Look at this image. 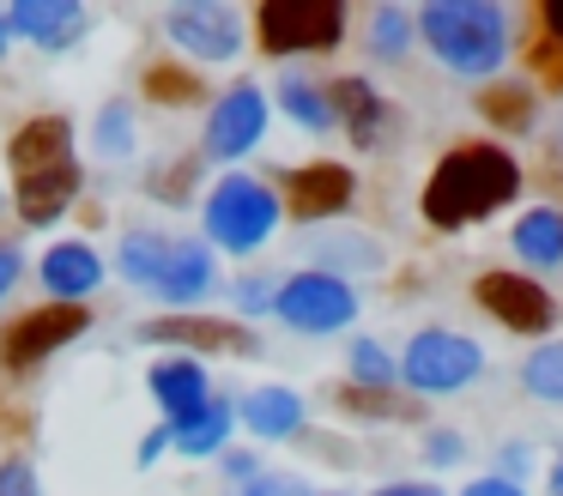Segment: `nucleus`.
Returning a JSON list of instances; mask_svg holds the SVG:
<instances>
[{
    "instance_id": "nucleus-4",
    "label": "nucleus",
    "mask_w": 563,
    "mask_h": 496,
    "mask_svg": "<svg viewBox=\"0 0 563 496\" xmlns=\"http://www.w3.org/2000/svg\"><path fill=\"white\" fill-rule=\"evenodd\" d=\"M273 224H279V194H273L267 181L224 176L219 188L207 194V242H219V249L249 254L273 236Z\"/></svg>"
},
{
    "instance_id": "nucleus-18",
    "label": "nucleus",
    "mask_w": 563,
    "mask_h": 496,
    "mask_svg": "<svg viewBox=\"0 0 563 496\" xmlns=\"http://www.w3.org/2000/svg\"><path fill=\"white\" fill-rule=\"evenodd\" d=\"M43 285L55 290V302H86L103 285L98 249H86V242H55L49 261H43Z\"/></svg>"
},
{
    "instance_id": "nucleus-10",
    "label": "nucleus",
    "mask_w": 563,
    "mask_h": 496,
    "mask_svg": "<svg viewBox=\"0 0 563 496\" xmlns=\"http://www.w3.org/2000/svg\"><path fill=\"white\" fill-rule=\"evenodd\" d=\"M261 133H267V97H261L255 85H236V91H224L207 115V157L231 164L249 145H261Z\"/></svg>"
},
{
    "instance_id": "nucleus-36",
    "label": "nucleus",
    "mask_w": 563,
    "mask_h": 496,
    "mask_svg": "<svg viewBox=\"0 0 563 496\" xmlns=\"http://www.w3.org/2000/svg\"><path fill=\"white\" fill-rule=\"evenodd\" d=\"M376 496H442L437 484H388V491H376Z\"/></svg>"
},
{
    "instance_id": "nucleus-27",
    "label": "nucleus",
    "mask_w": 563,
    "mask_h": 496,
    "mask_svg": "<svg viewBox=\"0 0 563 496\" xmlns=\"http://www.w3.org/2000/svg\"><path fill=\"white\" fill-rule=\"evenodd\" d=\"M146 97L152 103H195L200 79L188 67H146Z\"/></svg>"
},
{
    "instance_id": "nucleus-23",
    "label": "nucleus",
    "mask_w": 563,
    "mask_h": 496,
    "mask_svg": "<svg viewBox=\"0 0 563 496\" xmlns=\"http://www.w3.org/2000/svg\"><path fill=\"white\" fill-rule=\"evenodd\" d=\"M521 382H527V394H533V399L563 406V339H545V345L521 363Z\"/></svg>"
},
{
    "instance_id": "nucleus-5",
    "label": "nucleus",
    "mask_w": 563,
    "mask_h": 496,
    "mask_svg": "<svg viewBox=\"0 0 563 496\" xmlns=\"http://www.w3.org/2000/svg\"><path fill=\"white\" fill-rule=\"evenodd\" d=\"M255 36L267 55H321L345 36L340 0H267L255 12Z\"/></svg>"
},
{
    "instance_id": "nucleus-31",
    "label": "nucleus",
    "mask_w": 563,
    "mask_h": 496,
    "mask_svg": "<svg viewBox=\"0 0 563 496\" xmlns=\"http://www.w3.org/2000/svg\"><path fill=\"white\" fill-rule=\"evenodd\" d=\"M0 496H37V472L25 460H7L0 466Z\"/></svg>"
},
{
    "instance_id": "nucleus-19",
    "label": "nucleus",
    "mask_w": 563,
    "mask_h": 496,
    "mask_svg": "<svg viewBox=\"0 0 563 496\" xmlns=\"http://www.w3.org/2000/svg\"><path fill=\"white\" fill-rule=\"evenodd\" d=\"M328 103H333V115L345 121V133H352L357 145H376L382 121H388V103L376 97V85H369V79H340Z\"/></svg>"
},
{
    "instance_id": "nucleus-29",
    "label": "nucleus",
    "mask_w": 563,
    "mask_h": 496,
    "mask_svg": "<svg viewBox=\"0 0 563 496\" xmlns=\"http://www.w3.org/2000/svg\"><path fill=\"white\" fill-rule=\"evenodd\" d=\"M352 375H357V387H388V382H394L388 351L369 345V339H357V345H352Z\"/></svg>"
},
{
    "instance_id": "nucleus-32",
    "label": "nucleus",
    "mask_w": 563,
    "mask_h": 496,
    "mask_svg": "<svg viewBox=\"0 0 563 496\" xmlns=\"http://www.w3.org/2000/svg\"><path fill=\"white\" fill-rule=\"evenodd\" d=\"M243 496H309V491L297 478H261V484H249Z\"/></svg>"
},
{
    "instance_id": "nucleus-28",
    "label": "nucleus",
    "mask_w": 563,
    "mask_h": 496,
    "mask_svg": "<svg viewBox=\"0 0 563 496\" xmlns=\"http://www.w3.org/2000/svg\"><path fill=\"white\" fill-rule=\"evenodd\" d=\"M345 406L352 411H376V418H418V399H400V394H388V387H345Z\"/></svg>"
},
{
    "instance_id": "nucleus-30",
    "label": "nucleus",
    "mask_w": 563,
    "mask_h": 496,
    "mask_svg": "<svg viewBox=\"0 0 563 496\" xmlns=\"http://www.w3.org/2000/svg\"><path fill=\"white\" fill-rule=\"evenodd\" d=\"M98 145H103L110 157H122L128 145H134V133H128V109H122V103L103 109V121H98Z\"/></svg>"
},
{
    "instance_id": "nucleus-24",
    "label": "nucleus",
    "mask_w": 563,
    "mask_h": 496,
    "mask_svg": "<svg viewBox=\"0 0 563 496\" xmlns=\"http://www.w3.org/2000/svg\"><path fill=\"white\" fill-rule=\"evenodd\" d=\"M478 109H485L497 128H527V121H533V91H527V85H490V91L478 97Z\"/></svg>"
},
{
    "instance_id": "nucleus-20",
    "label": "nucleus",
    "mask_w": 563,
    "mask_h": 496,
    "mask_svg": "<svg viewBox=\"0 0 563 496\" xmlns=\"http://www.w3.org/2000/svg\"><path fill=\"white\" fill-rule=\"evenodd\" d=\"M243 423L255 436H267V442H285V436L303 423V399H297L291 387H261V394L243 399Z\"/></svg>"
},
{
    "instance_id": "nucleus-14",
    "label": "nucleus",
    "mask_w": 563,
    "mask_h": 496,
    "mask_svg": "<svg viewBox=\"0 0 563 496\" xmlns=\"http://www.w3.org/2000/svg\"><path fill=\"white\" fill-rule=\"evenodd\" d=\"M86 24H91V12L79 7V0H19L13 12H7V36H31L37 48H74L79 36H86Z\"/></svg>"
},
{
    "instance_id": "nucleus-1",
    "label": "nucleus",
    "mask_w": 563,
    "mask_h": 496,
    "mask_svg": "<svg viewBox=\"0 0 563 496\" xmlns=\"http://www.w3.org/2000/svg\"><path fill=\"white\" fill-rule=\"evenodd\" d=\"M521 194V169L503 145H485V140H466L430 169L424 181V218L437 230H461V224H478V218L503 212V206Z\"/></svg>"
},
{
    "instance_id": "nucleus-37",
    "label": "nucleus",
    "mask_w": 563,
    "mask_h": 496,
    "mask_svg": "<svg viewBox=\"0 0 563 496\" xmlns=\"http://www.w3.org/2000/svg\"><path fill=\"white\" fill-rule=\"evenodd\" d=\"M437 436H442V442H430V460H454V454H461V448L449 442V430H437Z\"/></svg>"
},
{
    "instance_id": "nucleus-15",
    "label": "nucleus",
    "mask_w": 563,
    "mask_h": 496,
    "mask_svg": "<svg viewBox=\"0 0 563 496\" xmlns=\"http://www.w3.org/2000/svg\"><path fill=\"white\" fill-rule=\"evenodd\" d=\"M67 157H74V128H67V115H37V121H25V128L13 133V145H7L13 181L43 176V169L67 164Z\"/></svg>"
},
{
    "instance_id": "nucleus-25",
    "label": "nucleus",
    "mask_w": 563,
    "mask_h": 496,
    "mask_svg": "<svg viewBox=\"0 0 563 496\" xmlns=\"http://www.w3.org/2000/svg\"><path fill=\"white\" fill-rule=\"evenodd\" d=\"M406 43H412V12L376 7V19H369V48H376L382 60H394V55H406Z\"/></svg>"
},
{
    "instance_id": "nucleus-17",
    "label": "nucleus",
    "mask_w": 563,
    "mask_h": 496,
    "mask_svg": "<svg viewBox=\"0 0 563 496\" xmlns=\"http://www.w3.org/2000/svg\"><path fill=\"white\" fill-rule=\"evenodd\" d=\"M13 194H19V218H25L31 230H49L79 194V164L67 157V164L43 169V176H25V181H13Z\"/></svg>"
},
{
    "instance_id": "nucleus-16",
    "label": "nucleus",
    "mask_w": 563,
    "mask_h": 496,
    "mask_svg": "<svg viewBox=\"0 0 563 496\" xmlns=\"http://www.w3.org/2000/svg\"><path fill=\"white\" fill-rule=\"evenodd\" d=\"M152 399L164 406V418H170V423L195 418V411L212 399L200 357H164V363H152Z\"/></svg>"
},
{
    "instance_id": "nucleus-6",
    "label": "nucleus",
    "mask_w": 563,
    "mask_h": 496,
    "mask_svg": "<svg viewBox=\"0 0 563 496\" xmlns=\"http://www.w3.org/2000/svg\"><path fill=\"white\" fill-rule=\"evenodd\" d=\"M485 370V351L473 345L466 333H449V327H430L406 345L400 357V375L412 394H461L473 375Z\"/></svg>"
},
{
    "instance_id": "nucleus-35",
    "label": "nucleus",
    "mask_w": 563,
    "mask_h": 496,
    "mask_svg": "<svg viewBox=\"0 0 563 496\" xmlns=\"http://www.w3.org/2000/svg\"><path fill=\"white\" fill-rule=\"evenodd\" d=\"M13 278H19V249H0V297L13 290Z\"/></svg>"
},
{
    "instance_id": "nucleus-21",
    "label": "nucleus",
    "mask_w": 563,
    "mask_h": 496,
    "mask_svg": "<svg viewBox=\"0 0 563 496\" xmlns=\"http://www.w3.org/2000/svg\"><path fill=\"white\" fill-rule=\"evenodd\" d=\"M515 254H521L527 266H563V212H551V206L521 212V224H515Z\"/></svg>"
},
{
    "instance_id": "nucleus-38",
    "label": "nucleus",
    "mask_w": 563,
    "mask_h": 496,
    "mask_svg": "<svg viewBox=\"0 0 563 496\" xmlns=\"http://www.w3.org/2000/svg\"><path fill=\"white\" fill-rule=\"evenodd\" d=\"M551 496H563V460L551 466Z\"/></svg>"
},
{
    "instance_id": "nucleus-22",
    "label": "nucleus",
    "mask_w": 563,
    "mask_h": 496,
    "mask_svg": "<svg viewBox=\"0 0 563 496\" xmlns=\"http://www.w3.org/2000/svg\"><path fill=\"white\" fill-rule=\"evenodd\" d=\"M231 418H236V411L224 406V399H207V406H200L188 423H170V448H176V454H188V460L219 454L224 436H231Z\"/></svg>"
},
{
    "instance_id": "nucleus-11",
    "label": "nucleus",
    "mask_w": 563,
    "mask_h": 496,
    "mask_svg": "<svg viewBox=\"0 0 563 496\" xmlns=\"http://www.w3.org/2000/svg\"><path fill=\"white\" fill-rule=\"evenodd\" d=\"M86 327H91L86 302H49V309L25 315V321L7 333V363H13V370H31V363H43L49 351H62L67 339H79Z\"/></svg>"
},
{
    "instance_id": "nucleus-34",
    "label": "nucleus",
    "mask_w": 563,
    "mask_h": 496,
    "mask_svg": "<svg viewBox=\"0 0 563 496\" xmlns=\"http://www.w3.org/2000/svg\"><path fill=\"white\" fill-rule=\"evenodd\" d=\"M545 43L563 55V0H545Z\"/></svg>"
},
{
    "instance_id": "nucleus-3",
    "label": "nucleus",
    "mask_w": 563,
    "mask_h": 496,
    "mask_svg": "<svg viewBox=\"0 0 563 496\" xmlns=\"http://www.w3.org/2000/svg\"><path fill=\"white\" fill-rule=\"evenodd\" d=\"M122 278L164 302H200L212 290V254L207 242H176V236H128L122 242Z\"/></svg>"
},
{
    "instance_id": "nucleus-39",
    "label": "nucleus",
    "mask_w": 563,
    "mask_h": 496,
    "mask_svg": "<svg viewBox=\"0 0 563 496\" xmlns=\"http://www.w3.org/2000/svg\"><path fill=\"white\" fill-rule=\"evenodd\" d=\"M0 55H7V19H0Z\"/></svg>"
},
{
    "instance_id": "nucleus-2",
    "label": "nucleus",
    "mask_w": 563,
    "mask_h": 496,
    "mask_svg": "<svg viewBox=\"0 0 563 496\" xmlns=\"http://www.w3.org/2000/svg\"><path fill=\"white\" fill-rule=\"evenodd\" d=\"M412 24L424 31L430 55L449 73H466V79L497 73L503 55H509V19L490 0H430Z\"/></svg>"
},
{
    "instance_id": "nucleus-13",
    "label": "nucleus",
    "mask_w": 563,
    "mask_h": 496,
    "mask_svg": "<svg viewBox=\"0 0 563 496\" xmlns=\"http://www.w3.org/2000/svg\"><path fill=\"white\" fill-rule=\"evenodd\" d=\"M352 188H357L352 169L333 164V157H321V164L291 169V181H285V206H291V218H333V212L352 206Z\"/></svg>"
},
{
    "instance_id": "nucleus-26",
    "label": "nucleus",
    "mask_w": 563,
    "mask_h": 496,
    "mask_svg": "<svg viewBox=\"0 0 563 496\" xmlns=\"http://www.w3.org/2000/svg\"><path fill=\"white\" fill-rule=\"evenodd\" d=\"M279 97H285V115H297L309 133L333 128V103H328V97H321L309 79H285V91H279Z\"/></svg>"
},
{
    "instance_id": "nucleus-12",
    "label": "nucleus",
    "mask_w": 563,
    "mask_h": 496,
    "mask_svg": "<svg viewBox=\"0 0 563 496\" xmlns=\"http://www.w3.org/2000/svg\"><path fill=\"white\" fill-rule=\"evenodd\" d=\"M140 339H152V345H183L188 357H200V351H255V333L236 321H212V315H164V321H146L140 327Z\"/></svg>"
},
{
    "instance_id": "nucleus-8",
    "label": "nucleus",
    "mask_w": 563,
    "mask_h": 496,
    "mask_svg": "<svg viewBox=\"0 0 563 496\" xmlns=\"http://www.w3.org/2000/svg\"><path fill=\"white\" fill-rule=\"evenodd\" d=\"M164 31H170L176 48H188V55H200V60H236L243 55V19H236L231 7H219V0L176 7L170 19H164Z\"/></svg>"
},
{
    "instance_id": "nucleus-9",
    "label": "nucleus",
    "mask_w": 563,
    "mask_h": 496,
    "mask_svg": "<svg viewBox=\"0 0 563 496\" xmlns=\"http://www.w3.org/2000/svg\"><path fill=\"white\" fill-rule=\"evenodd\" d=\"M473 297H478V309L497 315L509 333H545V327L558 321V302H551L527 273H485L473 285Z\"/></svg>"
},
{
    "instance_id": "nucleus-7",
    "label": "nucleus",
    "mask_w": 563,
    "mask_h": 496,
    "mask_svg": "<svg viewBox=\"0 0 563 496\" xmlns=\"http://www.w3.org/2000/svg\"><path fill=\"white\" fill-rule=\"evenodd\" d=\"M273 315L291 321L297 333H340L357 315V290L340 273H291L273 290Z\"/></svg>"
},
{
    "instance_id": "nucleus-33",
    "label": "nucleus",
    "mask_w": 563,
    "mask_h": 496,
    "mask_svg": "<svg viewBox=\"0 0 563 496\" xmlns=\"http://www.w3.org/2000/svg\"><path fill=\"white\" fill-rule=\"evenodd\" d=\"M461 496H527V491L515 478H478V484H466Z\"/></svg>"
}]
</instances>
